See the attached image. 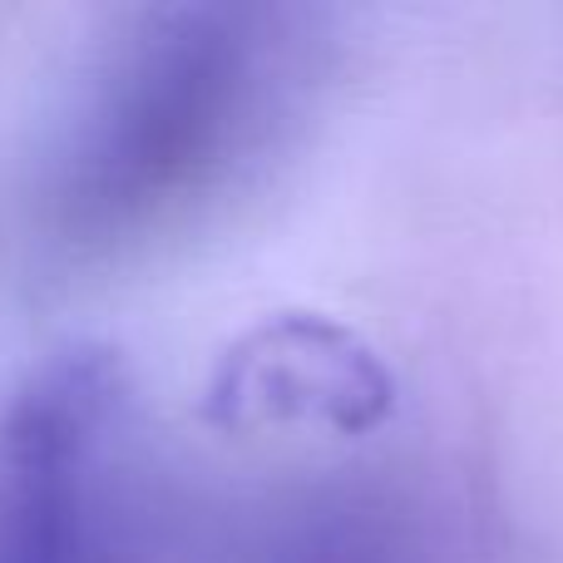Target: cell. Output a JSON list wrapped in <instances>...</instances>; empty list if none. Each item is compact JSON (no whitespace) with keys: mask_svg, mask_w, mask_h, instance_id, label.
I'll use <instances>...</instances> for the list:
<instances>
[{"mask_svg":"<svg viewBox=\"0 0 563 563\" xmlns=\"http://www.w3.org/2000/svg\"><path fill=\"white\" fill-rule=\"evenodd\" d=\"M243 45L208 15L144 45L109 89L75 154L69 203L85 218H124L158 203L218 148L238 104Z\"/></svg>","mask_w":563,"mask_h":563,"instance_id":"7a4b0ae2","label":"cell"},{"mask_svg":"<svg viewBox=\"0 0 563 563\" xmlns=\"http://www.w3.org/2000/svg\"><path fill=\"white\" fill-rule=\"evenodd\" d=\"M124 380L99 351L55 356L0 420V563H119Z\"/></svg>","mask_w":563,"mask_h":563,"instance_id":"6da1fadb","label":"cell"},{"mask_svg":"<svg viewBox=\"0 0 563 563\" xmlns=\"http://www.w3.org/2000/svg\"><path fill=\"white\" fill-rule=\"evenodd\" d=\"M218 406L228 410H263V416H317L361 426L371 416V400H380L376 366L346 336L317 327V321H282L263 336L247 341L243 356L228 361L218 380Z\"/></svg>","mask_w":563,"mask_h":563,"instance_id":"3957f363","label":"cell"}]
</instances>
